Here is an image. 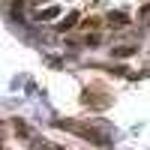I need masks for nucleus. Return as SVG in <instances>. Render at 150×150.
I'll list each match as a JSON object with an SVG mask.
<instances>
[{
	"instance_id": "1",
	"label": "nucleus",
	"mask_w": 150,
	"mask_h": 150,
	"mask_svg": "<svg viewBox=\"0 0 150 150\" xmlns=\"http://www.w3.org/2000/svg\"><path fill=\"white\" fill-rule=\"evenodd\" d=\"M111 24H114V27H123V24H126V15H123V12H111Z\"/></svg>"
},
{
	"instance_id": "2",
	"label": "nucleus",
	"mask_w": 150,
	"mask_h": 150,
	"mask_svg": "<svg viewBox=\"0 0 150 150\" xmlns=\"http://www.w3.org/2000/svg\"><path fill=\"white\" fill-rule=\"evenodd\" d=\"M75 18H78V15H69V18H63V21L57 24V27H60V30H66V27H72V24H75Z\"/></svg>"
},
{
	"instance_id": "4",
	"label": "nucleus",
	"mask_w": 150,
	"mask_h": 150,
	"mask_svg": "<svg viewBox=\"0 0 150 150\" xmlns=\"http://www.w3.org/2000/svg\"><path fill=\"white\" fill-rule=\"evenodd\" d=\"M57 15V9H45V12H39V18H54Z\"/></svg>"
},
{
	"instance_id": "3",
	"label": "nucleus",
	"mask_w": 150,
	"mask_h": 150,
	"mask_svg": "<svg viewBox=\"0 0 150 150\" xmlns=\"http://www.w3.org/2000/svg\"><path fill=\"white\" fill-rule=\"evenodd\" d=\"M114 54H117V57H129V54H132V48H129V45H123V48H114Z\"/></svg>"
}]
</instances>
